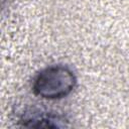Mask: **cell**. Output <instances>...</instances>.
I'll return each instance as SVG.
<instances>
[{
    "instance_id": "6da1fadb",
    "label": "cell",
    "mask_w": 129,
    "mask_h": 129,
    "mask_svg": "<svg viewBox=\"0 0 129 129\" xmlns=\"http://www.w3.org/2000/svg\"><path fill=\"white\" fill-rule=\"evenodd\" d=\"M77 85L75 74L64 66H50L40 71L34 79V95L47 100H57L69 96Z\"/></svg>"
},
{
    "instance_id": "7a4b0ae2",
    "label": "cell",
    "mask_w": 129,
    "mask_h": 129,
    "mask_svg": "<svg viewBox=\"0 0 129 129\" xmlns=\"http://www.w3.org/2000/svg\"><path fill=\"white\" fill-rule=\"evenodd\" d=\"M18 124L28 128H64L69 126L68 120L53 112L39 109H27L18 117Z\"/></svg>"
}]
</instances>
